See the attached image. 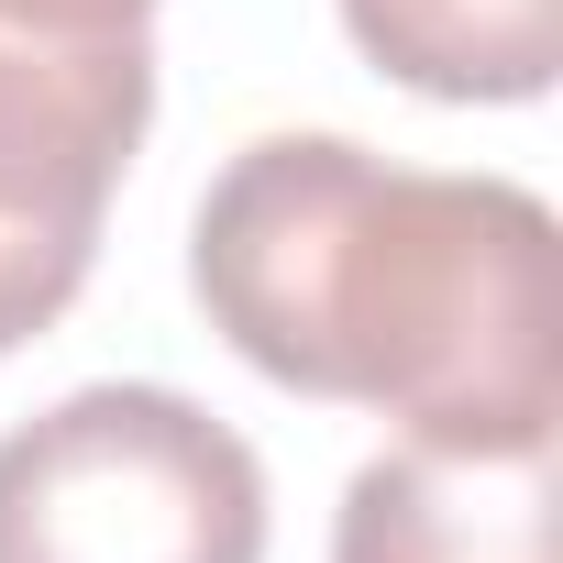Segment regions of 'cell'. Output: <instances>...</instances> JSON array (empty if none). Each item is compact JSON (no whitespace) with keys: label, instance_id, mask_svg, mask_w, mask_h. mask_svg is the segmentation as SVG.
I'll return each mask as SVG.
<instances>
[{"label":"cell","instance_id":"8992f818","mask_svg":"<svg viewBox=\"0 0 563 563\" xmlns=\"http://www.w3.org/2000/svg\"><path fill=\"white\" fill-rule=\"evenodd\" d=\"M0 23H45V34H144L155 0H0Z\"/></svg>","mask_w":563,"mask_h":563},{"label":"cell","instance_id":"6da1fadb","mask_svg":"<svg viewBox=\"0 0 563 563\" xmlns=\"http://www.w3.org/2000/svg\"><path fill=\"white\" fill-rule=\"evenodd\" d=\"M210 332L409 442H552V210L519 177L387 166L343 133L243 144L188 232Z\"/></svg>","mask_w":563,"mask_h":563},{"label":"cell","instance_id":"277c9868","mask_svg":"<svg viewBox=\"0 0 563 563\" xmlns=\"http://www.w3.org/2000/svg\"><path fill=\"white\" fill-rule=\"evenodd\" d=\"M332 563H552V442H398L343 486Z\"/></svg>","mask_w":563,"mask_h":563},{"label":"cell","instance_id":"3957f363","mask_svg":"<svg viewBox=\"0 0 563 563\" xmlns=\"http://www.w3.org/2000/svg\"><path fill=\"white\" fill-rule=\"evenodd\" d=\"M144 122H155V34L0 23V354H23L89 288Z\"/></svg>","mask_w":563,"mask_h":563},{"label":"cell","instance_id":"5b68a950","mask_svg":"<svg viewBox=\"0 0 563 563\" xmlns=\"http://www.w3.org/2000/svg\"><path fill=\"white\" fill-rule=\"evenodd\" d=\"M343 34L420 100H541L563 0H343Z\"/></svg>","mask_w":563,"mask_h":563},{"label":"cell","instance_id":"7a4b0ae2","mask_svg":"<svg viewBox=\"0 0 563 563\" xmlns=\"http://www.w3.org/2000/svg\"><path fill=\"white\" fill-rule=\"evenodd\" d=\"M0 563H265V464L177 387H78L0 431Z\"/></svg>","mask_w":563,"mask_h":563}]
</instances>
